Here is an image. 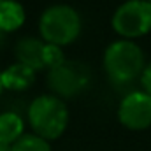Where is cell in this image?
I'll use <instances>...</instances> for the list:
<instances>
[{
	"label": "cell",
	"mask_w": 151,
	"mask_h": 151,
	"mask_svg": "<svg viewBox=\"0 0 151 151\" xmlns=\"http://www.w3.org/2000/svg\"><path fill=\"white\" fill-rule=\"evenodd\" d=\"M27 118L34 134L49 142L65 132L69 125V109L62 99L55 95H40L28 106Z\"/></svg>",
	"instance_id": "obj_1"
},
{
	"label": "cell",
	"mask_w": 151,
	"mask_h": 151,
	"mask_svg": "<svg viewBox=\"0 0 151 151\" xmlns=\"http://www.w3.org/2000/svg\"><path fill=\"white\" fill-rule=\"evenodd\" d=\"M144 67V53L132 40H116L107 46L104 53V69L116 84L134 83L142 76Z\"/></svg>",
	"instance_id": "obj_2"
},
{
	"label": "cell",
	"mask_w": 151,
	"mask_h": 151,
	"mask_svg": "<svg viewBox=\"0 0 151 151\" xmlns=\"http://www.w3.org/2000/svg\"><path fill=\"white\" fill-rule=\"evenodd\" d=\"M81 16L74 7L67 4H56L47 7L39 19V32L46 44L67 46L81 34Z\"/></svg>",
	"instance_id": "obj_3"
},
{
	"label": "cell",
	"mask_w": 151,
	"mask_h": 151,
	"mask_svg": "<svg viewBox=\"0 0 151 151\" xmlns=\"http://www.w3.org/2000/svg\"><path fill=\"white\" fill-rule=\"evenodd\" d=\"M113 28L121 37H142L151 30V4L146 0H127L113 16Z\"/></svg>",
	"instance_id": "obj_4"
},
{
	"label": "cell",
	"mask_w": 151,
	"mask_h": 151,
	"mask_svg": "<svg viewBox=\"0 0 151 151\" xmlns=\"http://www.w3.org/2000/svg\"><path fill=\"white\" fill-rule=\"evenodd\" d=\"M90 83V69L86 63L77 60H65L47 74V86L55 97H76L86 90Z\"/></svg>",
	"instance_id": "obj_5"
},
{
	"label": "cell",
	"mask_w": 151,
	"mask_h": 151,
	"mask_svg": "<svg viewBox=\"0 0 151 151\" xmlns=\"http://www.w3.org/2000/svg\"><path fill=\"white\" fill-rule=\"evenodd\" d=\"M119 123L130 130H146L151 127V97L146 91H130L118 107Z\"/></svg>",
	"instance_id": "obj_6"
},
{
	"label": "cell",
	"mask_w": 151,
	"mask_h": 151,
	"mask_svg": "<svg viewBox=\"0 0 151 151\" xmlns=\"http://www.w3.org/2000/svg\"><path fill=\"white\" fill-rule=\"evenodd\" d=\"M44 40L35 37H23L16 42L14 47V55L18 63H23L27 67H30L32 70H40L44 69L42 63V49H44Z\"/></svg>",
	"instance_id": "obj_7"
},
{
	"label": "cell",
	"mask_w": 151,
	"mask_h": 151,
	"mask_svg": "<svg viewBox=\"0 0 151 151\" xmlns=\"http://www.w3.org/2000/svg\"><path fill=\"white\" fill-rule=\"evenodd\" d=\"M35 81V70L23 63H12L5 70H2V86L4 90L12 91H23L28 90Z\"/></svg>",
	"instance_id": "obj_8"
},
{
	"label": "cell",
	"mask_w": 151,
	"mask_h": 151,
	"mask_svg": "<svg viewBox=\"0 0 151 151\" xmlns=\"http://www.w3.org/2000/svg\"><path fill=\"white\" fill-rule=\"evenodd\" d=\"M25 9L18 0H0V30L5 34L16 32L25 23Z\"/></svg>",
	"instance_id": "obj_9"
},
{
	"label": "cell",
	"mask_w": 151,
	"mask_h": 151,
	"mask_svg": "<svg viewBox=\"0 0 151 151\" xmlns=\"http://www.w3.org/2000/svg\"><path fill=\"white\" fill-rule=\"evenodd\" d=\"M25 134V123L21 116L12 111L0 114V142L5 146H12Z\"/></svg>",
	"instance_id": "obj_10"
},
{
	"label": "cell",
	"mask_w": 151,
	"mask_h": 151,
	"mask_svg": "<svg viewBox=\"0 0 151 151\" xmlns=\"http://www.w3.org/2000/svg\"><path fill=\"white\" fill-rule=\"evenodd\" d=\"M11 151H51V146L46 139L35 134H23L11 146Z\"/></svg>",
	"instance_id": "obj_11"
},
{
	"label": "cell",
	"mask_w": 151,
	"mask_h": 151,
	"mask_svg": "<svg viewBox=\"0 0 151 151\" xmlns=\"http://www.w3.org/2000/svg\"><path fill=\"white\" fill-rule=\"evenodd\" d=\"M63 62H65V55H63L60 46L44 44V49H42V63H44V67H47L51 70V69L58 67Z\"/></svg>",
	"instance_id": "obj_12"
},
{
	"label": "cell",
	"mask_w": 151,
	"mask_h": 151,
	"mask_svg": "<svg viewBox=\"0 0 151 151\" xmlns=\"http://www.w3.org/2000/svg\"><path fill=\"white\" fill-rule=\"evenodd\" d=\"M141 84H142L144 91L151 97V62L144 67V70H142V76H141Z\"/></svg>",
	"instance_id": "obj_13"
},
{
	"label": "cell",
	"mask_w": 151,
	"mask_h": 151,
	"mask_svg": "<svg viewBox=\"0 0 151 151\" xmlns=\"http://www.w3.org/2000/svg\"><path fill=\"white\" fill-rule=\"evenodd\" d=\"M5 37H7V34H5V32H2V30H0V47H2V46H4V42H5Z\"/></svg>",
	"instance_id": "obj_14"
},
{
	"label": "cell",
	"mask_w": 151,
	"mask_h": 151,
	"mask_svg": "<svg viewBox=\"0 0 151 151\" xmlns=\"http://www.w3.org/2000/svg\"><path fill=\"white\" fill-rule=\"evenodd\" d=\"M0 151H11V146H5V144L0 142Z\"/></svg>",
	"instance_id": "obj_15"
},
{
	"label": "cell",
	"mask_w": 151,
	"mask_h": 151,
	"mask_svg": "<svg viewBox=\"0 0 151 151\" xmlns=\"http://www.w3.org/2000/svg\"><path fill=\"white\" fill-rule=\"evenodd\" d=\"M2 90H4V86H2V70H0V95H2Z\"/></svg>",
	"instance_id": "obj_16"
},
{
	"label": "cell",
	"mask_w": 151,
	"mask_h": 151,
	"mask_svg": "<svg viewBox=\"0 0 151 151\" xmlns=\"http://www.w3.org/2000/svg\"><path fill=\"white\" fill-rule=\"evenodd\" d=\"M146 2H150V4H151V0H146Z\"/></svg>",
	"instance_id": "obj_17"
}]
</instances>
